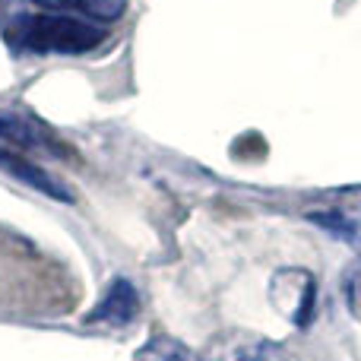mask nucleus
I'll use <instances>...</instances> for the list:
<instances>
[{"instance_id": "nucleus-1", "label": "nucleus", "mask_w": 361, "mask_h": 361, "mask_svg": "<svg viewBox=\"0 0 361 361\" xmlns=\"http://www.w3.org/2000/svg\"><path fill=\"white\" fill-rule=\"evenodd\" d=\"M6 38L32 54H86V51L99 48L105 32L86 16L42 10L19 13L6 29Z\"/></svg>"}, {"instance_id": "nucleus-2", "label": "nucleus", "mask_w": 361, "mask_h": 361, "mask_svg": "<svg viewBox=\"0 0 361 361\" xmlns=\"http://www.w3.org/2000/svg\"><path fill=\"white\" fill-rule=\"evenodd\" d=\"M206 361H286L279 343L263 339L257 333H225L206 352Z\"/></svg>"}, {"instance_id": "nucleus-3", "label": "nucleus", "mask_w": 361, "mask_h": 361, "mask_svg": "<svg viewBox=\"0 0 361 361\" xmlns=\"http://www.w3.org/2000/svg\"><path fill=\"white\" fill-rule=\"evenodd\" d=\"M137 311H140V295H137V288H133L127 279H114L111 286H108V292L102 295L99 307H95V311H89L86 324L124 326V324H130V320L137 317Z\"/></svg>"}, {"instance_id": "nucleus-4", "label": "nucleus", "mask_w": 361, "mask_h": 361, "mask_svg": "<svg viewBox=\"0 0 361 361\" xmlns=\"http://www.w3.org/2000/svg\"><path fill=\"white\" fill-rule=\"evenodd\" d=\"M0 140H10L16 146H25V149H51L57 152V143L48 137L42 124H35L32 118L19 111H0Z\"/></svg>"}, {"instance_id": "nucleus-5", "label": "nucleus", "mask_w": 361, "mask_h": 361, "mask_svg": "<svg viewBox=\"0 0 361 361\" xmlns=\"http://www.w3.org/2000/svg\"><path fill=\"white\" fill-rule=\"evenodd\" d=\"M0 169L10 171L13 178L25 180V184L35 187V190H42L44 197L61 200V203H70V190L61 184V180H54V178L48 175V171L38 169V165H32V162H25V159H19L16 152H4V149H0Z\"/></svg>"}, {"instance_id": "nucleus-6", "label": "nucleus", "mask_w": 361, "mask_h": 361, "mask_svg": "<svg viewBox=\"0 0 361 361\" xmlns=\"http://www.w3.org/2000/svg\"><path fill=\"white\" fill-rule=\"evenodd\" d=\"M32 4L48 13H80L92 23H111L124 16L127 0H32Z\"/></svg>"}, {"instance_id": "nucleus-7", "label": "nucleus", "mask_w": 361, "mask_h": 361, "mask_svg": "<svg viewBox=\"0 0 361 361\" xmlns=\"http://www.w3.org/2000/svg\"><path fill=\"white\" fill-rule=\"evenodd\" d=\"M137 361H200L193 355L190 349H187L184 343H178V339L171 336H152L149 343L143 345V349L137 352Z\"/></svg>"}]
</instances>
